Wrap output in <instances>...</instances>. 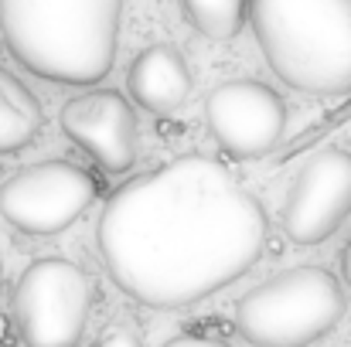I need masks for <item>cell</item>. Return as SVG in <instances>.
Returning a JSON list of instances; mask_svg holds the SVG:
<instances>
[{"label":"cell","instance_id":"cell-18","mask_svg":"<svg viewBox=\"0 0 351 347\" xmlns=\"http://www.w3.org/2000/svg\"><path fill=\"white\" fill-rule=\"evenodd\" d=\"M0 347H3V344H0Z\"/></svg>","mask_w":351,"mask_h":347},{"label":"cell","instance_id":"cell-5","mask_svg":"<svg viewBox=\"0 0 351 347\" xmlns=\"http://www.w3.org/2000/svg\"><path fill=\"white\" fill-rule=\"evenodd\" d=\"M89 310L93 279L69 259H38L14 286V324L27 347H75Z\"/></svg>","mask_w":351,"mask_h":347},{"label":"cell","instance_id":"cell-15","mask_svg":"<svg viewBox=\"0 0 351 347\" xmlns=\"http://www.w3.org/2000/svg\"><path fill=\"white\" fill-rule=\"evenodd\" d=\"M341 272H345V283L351 286V242L345 245V252H341Z\"/></svg>","mask_w":351,"mask_h":347},{"label":"cell","instance_id":"cell-6","mask_svg":"<svg viewBox=\"0 0 351 347\" xmlns=\"http://www.w3.org/2000/svg\"><path fill=\"white\" fill-rule=\"evenodd\" d=\"M96 177L69 160H41L0 184V215L24 235H55L75 225L96 201Z\"/></svg>","mask_w":351,"mask_h":347},{"label":"cell","instance_id":"cell-9","mask_svg":"<svg viewBox=\"0 0 351 347\" xmlns=\"http://www.w3.org/2000/svg\"><path fill=\"white\" fill-rule=\"evenodd\" d=\"M62 129L110 174L130 170L136 160L140 150L136 113L113 89H96L69 99L62 106Z\"/></svg>","mask_w":351,"mask_h":347},{"label":"cell","instance_id":"cell-2","mask_svg":"<svg viewBox=\"0 0 351 347\" xmlns=\"http://www.w3.org/2000/svg\"><path fill=\"white\" fill-rule=\"evenodd\" d=\"M123 0H0V41L45 82L96 86L119 48Z\"/></svg>","mask_w":351,"mask_h":347},{"label":"cell","instance_id":"cell-14","mask_svg":"<svg viewBox=\"0 0 351 347\" xmlns=\"http://www.w3.org/2000/svg\"><path fill=\"white\" fill-rule=\"evenodd\" d=\"M99 347H140V337L133 331H126V327H113V331L103 334Z\"/></svg>","mask_w":351,"mask_h":347},{"label":"cell","instance_id":"cell-8","mask_svg":"<svg viewBox=\"0 0 351 347\" xmlns=\"http://www.w3.org/2000/svg\"><path fill=\"white\" fill-rule=\"evenodd\" d=\"M351 215V153L321 150L293 177L283 201V229L297 245H321Z\"/></svg>","mask_w":351,"mask_h":347},{"label":"cell","instance_id":"cell-11","mask_svg":"<svg viewBox=\"0 0 351 347\" xmlns=\"http://www.w3.org/2000/svg\"><path fill=\"white\" fill-rule=\"evenodd\" d=\"M45 126L38 96L10 72L0 68V157L24 150Z\"/></svg>","mask_w":351,"mask_h":347},{"label":"cell","instance_id":"cell-13","mask_svg":"<svg viewBox=\"0 0 351 347\" xmlns=\"http://www.w3.org/2000/svg\"><path fill=\"white\" fill-rule=\"evenodd\" d=\"M164 347H229L222 337H208V334H181L174 341H167Z\"/></svg>","mask_w":351,"mask_h":347},{"label":"cell","instance_id":"cell-16","mask_svg":"<svg viewBox=\"0 0 351 347\" xmlns=\"http://www.w3.org/2000/svg\"><path fill=\"white\" fill-rule=\"evenodd\" d=\"M3 334H7V320L0 317V341H3Z\"/></svg>","mask_w":351,"mask_h":347},{"label":"cell","instance_id":"cell-1","mask_svg":"<svg viewBox=\"0 0 351 347\" xmlns=\"http://www.w3.org/2000/svg\"><path fill=\"white\" fill-rule=\"evenodd\" d=\"M96 242L130 300L178 310L226 290L259 262L266 215L222 160L184 153L119 184Z\"/></svg>","mask_w":351,"mask_h":347},{"label":"cell","instance_id":"cell-4","mask_svg":"<svg viewBox=\"0 0 351 347\" xmlns=\"http://www.w3.org/2000/svg\"><path fill=\"white\" fill-rule=\"evenodd\" d=\"M345 317V290L321 266H293L249 290L235 307L239 334L256 347H307Z\"/></svg>","mask_w":351,"mask_h":347},{"label":"cell","instance_id":"cell-3","mask_svg":"<svg viewBox=\"0 0 351 347\" xmlns=\"http://www.w3.org/2000/svg\"><path fill=\"white\" fill-rule=\"evenodd\" d=\"M266 65L297 92H351V0H249Z\"/></svg>","mask_w":351,"mask_h":347},{"label":"cell","instance_id":"cell-17","mask_svg":"<svg viewBox=\"0 0 351 347\" xmlns=\"http://www.w3.org/2000/svg\"><path fill=\"white\" fill-rule=\"evenodd\" d=\"M0 286H3V269H0Z\"/></svg>","mask_w":351,"mask_h":347},{"label":"cell","instance_id":"cell-7","mask_svg":"<svg viewBox=\"0 0 351 347\" xmlns=\"http://www.w3.org/2000/svg\"><path fill=\"white\" fill-rule=\"evenodd\" d=\"M205 119L226 153L239 160H256L276 150V143L283 140L287 106L276 89L252 79H232L208 92Z\"/></svg>","mask_w":351,"mask_h":347},{"label":"cell","instance_id":"cell-10","mask_svg":"<svg viewBox=\"0 0 351 347\" xmlns=\"http://www.w3.org/2000/svg\"><path fill=\"white\" fill-rule=\"evenodd\" d=\"M126 89L136 106L150 113H174L191 96L188 62L171 44H150L133 58L126 72Z\"/></svg>","mask_w":351,"mask_h":347},{"label":"cell","instance_id":"cell-12","mask_svg":"<svg viewBox=\"0 0 351 347\" xmlns=\"http://www.w3.org/2000/svg\"><path fill=\"white\" fill-rule=\"evenodd\" d=\"M184 17L212 41H229L249 17V0H181Z\"/></svg>","mask_w":351,"mask_h":347}]
</instances>
